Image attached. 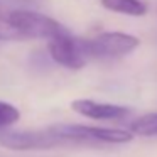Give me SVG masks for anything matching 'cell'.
I'll return each mask as SVG.
<instances>
[{"instance_id": "cell-1", "label": "cell", "mask_w": 157, "mask_h": 157, "mask_svg": "<svg viewBox=\"0 0 157 157\" xmlns=\"http://www.w3.org/2000/svg\"><path fill=\"white\" fill-rule=\"evenodd\" d=\"M0 145L10 150H48L81 144L73 137L64 135L56 128V125H52L39 130H4L0 132Z\"/></svg>"}, {"instance_id": "cell-2", "label": "cell", "mask_w": 157, "mask_h": 157, "mask_svg": "<svg viewBox=\"0 0 157 157\" xmlns=\"http://www.w3.org/2000/svg\"><path fill=\"white\" fill-rule=\"evenodd\" d=\"M7 21L15 29L21 39H51L68 34V29L56 19L34 10H12L7 14Z\"/></svg>"}, {"instance_id": "cell-3", "label": "cell", "mask_w": 157, "mask_h": 157, "mask_svg": "<svg viewBox=\"0 0 157 157\" xmlns=\"http://www.w3.org/2000/svg\"><path fill=\"white\" fill-rule=\"evenodd\" d=\"M140 41L125 32H101L93 39H85V48L90 58L112 59L122 58L139 48Z\"/></svg>"}, {"instance_id": "cell-4", "label": "cell", "mask_w": 157, "mask_h": 157, "mask_svg": "<svg viewBox=\"0 0 157 157\" xmlns=\"http://www.w3.org/2000/svg\"><path fill=\"white\" fill-rule=\"evenodd\" d=\"M59 132L76 139L81 145H100V144H127L133 139L128 130L106 128L91 125H56Z\"/></svg>"}, {"instance_id": "cell-5", "label": "cell", "mask_w": 157, "mask_h": 157, "mask_svg": "<svg viewBox=\"0 0 157 157\" xmlns=\"http://www.w3.org/2000/svg\"><path fill=\"white\" fill-rule=\"evenodd\" d=\"M48 51L52 61L68 69L85 68L90 59L85 48V39H76L69 32L51 39L48 44Z\"/></svg>"}, {"instance_id": "cell-6", "label": "cell", "mask_w": 157, "mask_h": 157, "mask_svg": "<svg viewBox=\"0 0 157 157\" xmlns=\"http://www.w3.org/2000/svg\"><path fill=\"white\" fill-rule=\"evenodd\" d=\"M71 108L81 117L93 120H122L130 115L132 110L122 105H113V103H101L93 101V100L79 98L71 103Z\"/></svg>"}, {"instance_id": "cell-7", "label": "cell", "mask_w": 157, "mask_h": 157, "mask_svg": "<svg viewBox=\"0 0 157 157\" xmlns=\"http://www.w3.org/2000/svg\"><path fill=\"white\" fill-rule=\"evenodd\" d=\"M101 5L112 12L132 17H142L147 14V4L142 0H101Z\"/></svg>"}, {"instance_id": "cell-8", "label": "cell", "mask_w": 157, "mask_h": 157, "mask_svg": "<svg viewBox=\"0 0 157 157\" xmlns=\"http://www.w3.org/2000/svg\"><path fill=\"white\" fill-rule=\"evenodd\" d=\"M130 132L133 135L155 137L157 135V113H147L130 123Z\"/></svg>"}, {"instance_id": "cell-9", "label": "cell", "mask_w": 157, "mask_h": 157, "mask_svg": "<svg viewBox=\"0 0 157 157\" xmlns=\"http://www.w3.org/2000/svg\"><path fill=\"white\" fill-rule=\"evenodd\" d=\"M19 118H21V112H19L17 106L0 100V132L12 127Z\"/></svg>"}]
</instances>
